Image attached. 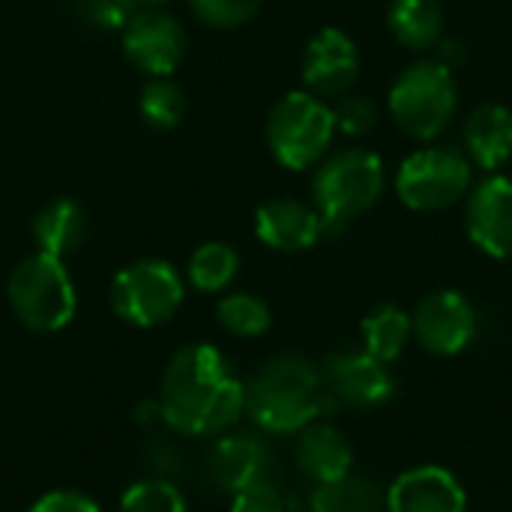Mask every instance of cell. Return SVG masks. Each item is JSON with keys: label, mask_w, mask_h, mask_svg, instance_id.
Segmentation results:
<instances>
[{"label": "cell", "mask_w": 512, "mask_h": 512, "mask_svg": "<svg viewBox=\"0 0 512 512\" xmlns=\"http://www.w3.org/2000/svg\"><path fill=\"white\" fill-rule=\"evenodd\" d=\"M123 51L135 69L168 78L186 54V30L165 12H135L123 27Z\"/></svg>", "instance_id": "9c48e42d"}, {"label": "cell", "mask_w": 512, "mask_h": 512, "mask_svg": "<svg viewBox=\"0 0 512 512\" xmlns=\"http://www.w3.org/2000/svg\"><path fill=\"white\" fill-rule=\"evenodd\" d=\"M330 408L333 399L324 387L321 369L297 354L273 357L246 387L249 417L273 435L300 432Z\"/></svg>", "instance_id": "7a4b0ae2"}, {"label": "cell", "mask_w": 512, "mask_h": 512, "mask_svg": "<svg viewBox=\"0 0 512 512\" xmlns=\"http://www.w3.org/2000/svg\"><path fill=\"white\" fill-rule=\"evenodd\" d=\"M273 456L255 435H225L207 453V480L228 495H237L261 480H270Z\"/></svg>", "instance_id": "7c38bea8"}, {"label": "cell", "mask_w": 512, "mask_h": 512, "mask_svg": "<svg viewBox=\"0 0 512 512\" xmlns=\"http://www.w3.org/2000/svg\"><path fill=\"white\" fill-rule=\"evenodd\" d=\"M465 141L480 168H501L512 156V111L504 105H480L468 117Z\"/></svg>", "instance_id": "d6986e66"}, {"label": "cell", "mask_w": 512, "mask_h": 512, "mask_svg": "<svg viewBox=\"0 0 512 512\" xmlns=\"http://www.w3.org/2000/svg\"><path fill=\"white\" fill-rule=\"evenodd\" d=\"M471 186V165L453 147H429L408 156L399 168L396 189L411 210H444Z\"/></svg>", "instance_id": "ba28073f"}, {"label": "cell", "mask_w": 512, "mask_h": 512, "mask_svg": "<svg viewBox=\"0 0 512 512\" xmlns=\"http://www.w3.org/2000/svg\"><path fill=\"white\" fill-rule=\"evenodd\" d=\"M459 105V90L447 63L420 60L408 66L390 90V111L396 126L417 138L429 141L444 132Z\"/></svg>", "instance_id": "277c9868"}, {"label": "cell", "mask_w": 512, "mask_h": 512, "mask_svg": "<svg viewBox=\"0 0 512 512\" xmlns=\"http://www.w3.org/2000/svg\"><path fill=\"white\" fill-rule=\"evenodd\" d=\"M120 512H186V501L171 480H141L126 489Z\"/></svg>", "instance_id": "484cf974"}, {"label": "cell", "mask_w": 512, "mask_h": 512, "mask_svg": "<svg viewBox=\"0 0 512 512\" xmlns=\"http://www.w3.org/2000/svg\"><path fill=\"white\" fill-rule=\"evenodd\" d=\"M360 57L348 33L327 27L321 30L303 57V81L321 96H342L357 81Z\"/></svg>", "instance_id": "5bb4252c"}, {"label": "cell", "mask_w": 512, "mask_h": 512, "mask_svg": "<svg viewBox=\"0 0 512 512\" xmlns=\"http://www.w3.org/2000/svg\"><path fill=\"white\" fill-rule=\"evenodd\" d=\"M138 108H141V117H144L147 126H153V129H174L186 117L189 105H186L183 90L171 78H153L141 90Z\"/></svg>", "instance_id": "cb8c5ba5"}, {"label": "cell", "mask_w": 512, "mask_h": 512, "mask_svg": "<svg viewBox=\"0 0 512 512\" xmlns=\"http://www.w3.org/2000/svg\"><path fill=\"white\" fill-rule=\"evenodd\" d=\"M333 129V108H327L312 93H288L270 111L267 141L285 168L303 171L327 153Z\"/></svg>", "instance_id": "8992f818"}, {"label": "cell", "mask_w": 512, "mask_h": 512, "mask_svg": "<svg viewBox=\"0 0 512 512\" xmlns=\"http://www.w3.org/2000/svg\"><path fill=\"white\" fill-rule=\"evenodd\" d=\"M162 423L180 435H222L246 411V387L213 345H186L165 369L159 390Z\"/></svg>", "instance_id": "6da1fadb"}, {"label": "cell", "mask_w": 512, "mask_h": 512, "mask_svg": "<svg viewBox=\"0 0 512 512\" xmlns=\"http://www.w3.org/2000/svg\"><path fill=\"white\" fill-rule=\"evenodd\" d=\"M387 512H465V489L438 468H414L387 489Z\"/></svg>", "instance_id": "9a60e30c"}, {"label": "cell", "mask_w": 512, "mask_h": 512, "mask_svg": "<svg viewBox=\"0 0 512 512\" xmlns=\"http://www.w3.org/2000/svg\"><path fill=\"white\" fill-rule=\"evenodd\" d=\"M384 192V165L375 153L351 147L330 156L315 180L312 195L327 231H342L348 222L363 216Z\"/></svg>", "instance_id": "3957f363"}, {"label": "cell", "mask_w": 512, "mask_h": 512, "mask_svg": "<svg viewBox=\"0 0 512 512\" xmlns=\"http://www.w3.org/2000/svg\"><path fill=\"white\" fill-rule=\"evenodd\" d=\"M138 0H78L81 15L102 30H120L135 15Z\"/></svg>", "instance_id": "83f0119b"}, {"label": "cell", "mask_w": 512, "mask_h": 512, "mask_svg": "<svg viewBox=\"0 0 512 512\" xmlns=\"http://www.w3.org/2000/svg\"><path fill=\"white\" fill-rule=\"evenodd\" d=\"M237 270H240V255L228 243H204L189 261V282L198 291L213 294L228 288L237 279Z\"/></svg>", "instance_id": "603a6c76"}, {"label": "cell", "mask_w": 512, "mask_h": 512, "mask_svg": "<svg viewBox=\"0 0 512 512\" xmlns=\"http://www.w3.org/2000/svg\"><path fill=\"white\" fill-rule=\"evenodd\" d=\"M309 507L312 512H387V492L375 480L348 471L339 480L315 486Z\"/></svg>", "instance_id": "44dd1931"}, {"label": "cell", "mask_w": 512, "mask_h": 512, "mask_svg": "<svg viewBox=\"0 0 512 512\" xmlns=\"http://www.w3.org/2000/svg\"><path fill=\"white\" fill-rule=\"evenodd\" d=\"M216 318H219V324L228 333L243 336V339L261 336L270 327V309H267V303L258 300V297H252V294H228L219 303Z\"/></svg>", "instance_id": "d4e9b609"}, {"label": "cell", "mask_w": 512, "mask_h": 512, "mask_svg": "<svg viewBox=\"0 0 512 512\" xmlns=\"http://www.w3.org/2000/svg\"><path fill=\"white\" fill-rule=\"evenodd\" d=\"M75 303V285L60 258L36 252L9 276V306L15 318L36 333L63 330L75 315Z\"/></svg>", "instance_id": "5b68a950"}, {"label": "cell", "mask_w": 512, "mask_h": 512, "mask_svg": "<svg viewBox=\"0 0 512 512\" xmlns=\"http://www.w3.org/2000/svg\"><path fill=\"white\" fill-rule=\"evenodd\" d=\"M411 324H414L417 342L429 354H438V357H453V354L465 351L477 336V312L456 291L429 294L417 306Z\"/></svg>", "instance_id": "30bf717a"}, {"label": "cell", "mask_w": 512, "mask_h": 512, "mask_svg": "<svg viewBox=\"0 0 512 512\" xmlns=\"http://www.w3.org/2000/svg\"><path fill=\"white\" fill-rule=\"evenodd\" d=\"M255 234L261 243L279 252H300L321 240L324 222L321 213L294 201V198H276L267 201L255 216Z\"/></svg>", "instance_id": "2e32d148"}, {"label": "cell", "mask_w": 512, "mask_h": 512, "mask_svg": "<svg viewBox=\"0 0 512 512\" xmlns=\"http://www.w3.org/2000/svg\"><path fill=\"white\" fill-rule=\"evenodd\" d=\"M294 459H297V468L315 483H330V480H339L351 471V462H354V453H351V444L348 438L330 426V423H309L297 432V447H294Z\"/></svg>", "instance_id": "e0dca14e"}, {"label": "cell", "mask_w": 512, "mask_h": 512, "mask_svg": "<svg viewBox=\"0 0 512 512\" xmlns=\"http://www.w3.org/2000/svg\"><path fill=\"white\" fill-rule=\"evenodd\" d=\"M333 120H336V129H342L348 135H363V132H369L378 123V111L363 96H345L333 108Z\"/></svg>", "instance_id": "f1b7e54d"}, {"label": "cell", "mask_w": 512, "mask_h": 512, "mask_svg": "<svg viewBox=\"0 0 512 512\" xmlns=\"http://www.w3.org/2000/svg\"><path fill=\"white\" fill-rule=\"evenodd\" d=\"M189 3L204 24L237 27V24H246L261 9L264 0H189Z\"/></svg>", "instance_id": "4316f807"}, {"label": "cell", "mask_w": 512, "mask_h": 512, "mask_svg": "<svg viewBox=\"0 0 512 512\" xmlns=\"http://www.w3.org/2000/svg\"><path fill=\"white\" fill-rule=\"evenodd\" d=\"M468 234L492 258H512V180L492 177L468 201Z\"/></svg>", "instance_id": "4fadbf2b"}, {"label": "cell", "mask_w": 512, "mask_h": 512, "mask_svg": "<svg viewBox=\"0 0 512 512\" xmlns=\"http://www.w3.org/2000/svg\"><path fill=\"white\" fill-rule=\"evenodd\" d=\"M33 237L39 252L51 258H66L81 249L87 237V213L72 198H57L45 204L33 219Z\"/></svg>", "instance_id": "ac0fdd59"}, {"label": "cell", "mask_w": 512, "mask_h": 512, "mask_svg": "<svg viewBox=\"0 0 512 512\" xmlns=\"http://www.w3.org/2000/svg\"><path fill=\"white\" fill-rule=\"evenodd\" d=\"M144 465L150 468V474H153L156 480H171V483H174V477H177L180 468H183V456L177 453L174 444H168V441H153V444L147 447V453H144Z\"/></svg>", "instance_id": "4dcf8cb0"}, {"label": "cell", "mask_w": 512, "mask_h": 512, "mask_svg": "<svg viewBox=\"0 0 512 512\" xmlns=\"http://www.w3.org/2000/svg\"><path fill=\"white\" fill-rule=\"evenodd\" d=\"M387 21L393 36L411 51H426L444 36V6L438 0H393Z\"/></svg>", "instance_id": "ffe728a7"}, {"label": "cell", "mask_w": 512, "mask_h": 512, "mask_svg": "<svg viewBox=\"0 0 512 512\" xmlns=\"http://www.w3.org/2000/svg\"><path fill=\"white\" fill-rule=\"evenodd\" d=\"M138 3H147V6H162V3H168V0H138Z\"/></svg>", "instance_id": "d6a6232c"}, {"label": "cell", "mask_w": 512, "mask_h": 512, "mask_svg": "<svg viewBox=\"0 0 512 512\" xmlns=\"http://www.w3.org/2000/svg\"><path fill=\"white\" fill-rule=\"evenodd\" d=\"M183 303V279L165 261H135L114 276L111 309L135 324L156 327L174 318Z\"/></svg>", "instance_id": "52a82bcc"}, {"label": "cell", "mask_w": 512, "mask_h": 512, "mask_svg": "<svg viewBox=\"0 0 512 512\" xmlns=\"http://www.w3.org/2000/svg\"><path fill=\"white\" fill-rule=\"evenodd\" d=\"M414 336L411 318L399 306H381L363 321V345L381 363H393Z\"/></svg>", "instance_id": "7402d4cb"}, {"label": "cell", "mask_w": 512, "mask_h": 512, "mask_svg": "<svg viewBox=\"0 0 512 512\" xmlns=\"http://www.w3.org/2000/svg\"><path fill=\"white\" fill-rule=\"evenodd\" d=\"M231 512H285V498L273 486V480H261L237 495H231Z\"/></svg>", "instance_id": "f546056e"}, {"label": "cell", "mask_w": 512, "mask_h": 512, "mask_svg": "<svg viewBox=\"0 0 512 512\" xmlns=\"http://www.w3.org/2000/svg\"><path fill=\"white\" fill-rule=\"evenodd\" d=\"M321 378L333 402H345L354 408L384 405L396 393V381L387 372V363L375 360L366 351L330 354L321 366Z\"/></svg>", "instance_id": "8fae6325"}, {"label": "cell", "mask_w": 512, "mask_h": 512, "mask_svg": "<svg viewBox=\"0 0 512 512\" xmlns=\"http://www.w3.org/2000/svg\"><path fill=\"white\" fill-rule=\"evenodd\" d=\"M30 512H99L96 501L87 498L84 492H72V489H57L42 495Z\"/></svg>", "instance_id": "1f68e13d"}]
</instances>
